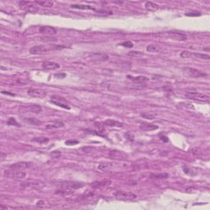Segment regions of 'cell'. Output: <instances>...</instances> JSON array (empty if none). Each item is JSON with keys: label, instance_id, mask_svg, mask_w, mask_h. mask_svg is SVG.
<instances>
[{"label": "cell", "instance_id": "1", "mask_svg": "<svg viewBox=\"0 0 210 210\" xmlns=\"http://www.w3.org/2000/svg\"><path fill=\"white\" fill-rule=\"evenodd\" d=\"M113 195L117 200H123V201H129V200H134L137 198L136 194L131 192H126L122 190H117L113 194Z\"/></svg>", "mask_w": 210, "mask_h": 210}, {"label": "cell", "instance_id": "2", "mask_svg": "<svg viewBox=\"0 0 210 210\" xmlns=\"http://www.w3.org/2000/svg\"><path fill=\"white\" fill-rule=\"evenodd\" d=\"M186 96H187V98H190V99H193V100H196V101L200 102H209V97L208 95L195 91L187 92Z\"/></svg>", "mask_w": 210, "mask_h": 210}, {"label": "cell", "instance_id": "3", "mask_svg": "<svg viewBox=\"0 0 210 210\" xmlns=\"http://www.w3.org/2000/svg\"><path fill=\"white\" fill-rule=\"evenodd\" d=\"M84 187H85L84 183L78 182V181H63V182L60 183V187L61 188L71 190L81 189V188Z\"/></svg>", "mask_w": 210, "mask_h": 210}, {"label": "cell", "instance_id": "4", "mask_svg": "<svg viewBox=\"0 0 210 210\" xmlns=\"http://www.w3.org/2000/svg\"><path fill=\"white\" fill-rule=\"evenodd\" d=\"M183 73L186 74L188 76L194 78H200L203 77V76H206L207 74L203 73L202 71H200V70H197L195 68H184L182 69Z\"/></svg>", "mask_w": 210, "mask_h": 210}, {"label": "cell", "instance_id": "5", "mask_svg": "<svg viewBox=\"0 0 210 210\" xmlns=\"http://www.w3.org/2000/svg\"><path fill=\"white\" fill-rule=\"evenodd\" d=\"M18 6H19L21 9L26 11V12H33V13L36 12L38 11L37 7L35 6L32 3L28 2V1H20V2H18Z\"/></svg>", "mask_w": 210, "mask_h": 210}, {"label": "cell", "instance_id": "6", "mask_svg": "<svg viewBox=\"0 0 210 210\" xmlns=\"http://www.w3.org/2000/svg\"><path fill=\"white\" fill-rule=\"evenodd\" d=\"M50 103L54 104H55L56 106L61 107L62 109H68V110L71 109V107L69 106L68 102L65 101L63 98H60V97H58V96H52V97H51Z\"/></svg>", "mask_w": 210, "mask_h": 210}, {"label": "cell", "instance_id": "7", "mask_svg": "<svg viewBox=\"0 0 210 210\" xmlns=\"http://www.w3.org/2000/svg\"><path fill=\"white\" fill-rule=\"evenodd\" d=\"M5 175L8 176L9 177H12L13 179L17 180H22L24 179L26 176V173L24 172V170H12L10 171L9 173H6L5 172Z\"/></svg>", "mask_w": 210, "mask_h": 210}, {"label": "cell", "instance_id": "8", "mask_svg": "<svg viewBox=\"0 0 210 210\" xmlns=\"http://www.w3.org/2000/svg\"><path fill=\"white\" fill-rule=\"evenodd\" d=\"M24 188H39L44 186V183L38 180H27L21 185Z\"/></svg>", "mask_w": 210, "mask_h": 210}, {"label": "cell", "instance_id": "9", "mask_svg": "<svg viewBox=\"0 0 210 210\" xmlns=\"http://www.w3.org/2000/svg\"><path fill=\"white\" fill-rule=\"evenodd\" d=\"M28 95L33 98H43L47 96V91L41 89H30L28 90Z\"/></svg>", "mask_w": 210, "mask_h": 210}, {"label": "cell", "instance_id": "10", "mask_svg": "<svg viewBox=\"0 0 210 210\" xmlns=\"http://www.w3.org/2000/svg\"><path fill=\"white\" fill-rule=\"evenodd\" d=\"M167 34L168 37H170L171 39H173L174 40L185 41L187 40V35L184 34V33L178 32V31H169Z\"/></svg>", "mask_w": 210, "mask_h": 210}, {"label": "cell", "instance_id": "11", "mask_svg": "<svg viewBox=\"0 0 210 210\" xmlns=\"http://www.w3.org/2000/svg\"><path fill=\"white\" fill-rule=\"evenodd\" d=\"M109 156L110 159L117 160H123L126 158V154L125 153L120 150H112L109 153Z\"/></svg>", "mask_w": 210, "mask_h": 210}, {"label": "cell", "instance_id": "12", "mask_svg": "<svg viewBox=\"0 0 210 210\" xmlns=\"http://www.w3.org/2000/svg\"><path fill=\"white\" fill-rule=\"evenodd\" d=\"M39 32L45 35H54L57 33V30L49 26H42L39 29Z\"/></svg>", "mask_w": 210, "mask_h": 210}, {"label": "cell", "instance_id": "13", "mask_svg": "<svg viewBox=\"0 0 210 210\" xmlns=\"http://www.w3.org/2000/svg\"><path fill=\"white\" fill-rule=\"evenodd\" d=\"M42 68L48 71H55L60 68V64L55 62H44L42 63Z\"/></svg>", "mask_w": 210, "mask_h": 210}, {"label": "cell", "instance_id": "14", "mask_svg": "<svg viewBox=\"0 0 210 210\" xmlns=\"http://www.w3.org/2000/svg\"><path fill=\"white\" fill-rule=\"evenodd\" d=\"M31 166V163L27 162H19L11 164L10 168L12 170H26Z\"/></svg>", "mask_w": 210, "mask_h": 210}, {"label": "cell", "instance_id": "15", "mask_svg": "<svg viewBox=\"0 0 210 210\" xmlns=\"http://www.w3.org/2000/svg\"><path fill=\"white\" fill-rule=\"evenodd\" d=\"M49 50V48H47L45 46L43 45H38V46H34L30 48V54L33 55L42 54L44 53H46Z\"/></svg>", "mask_w": 210, "mask_h": 210}, {"label": "cell", "instance_id": "16", "mask_svg": "<svg viewBox=\"0 0 210 210\" xmlns=\"http://www.w3.org/2000/svg\"><path fill=\"white\" fill-rule=\"evenodd\" d=\"M102 124H104V126H109V127H123V126H124L122 122L115 121V120H112V119L105 120V121L102 122Z\"/></svg>", "mask_w": 210, "mask_h": 210}, {"label": "cell", "instance_id": "17", "mask_svg": "<svg viewBox=\"0 0 210 210\" xmlns=\"http://www.w3.org/2000/svg\"><path fill=\"white\" fill-rule=\"evenodd\" d=\"M126 77L130 79L131 81H132L133 82H135L136 84H143V83H146L147 82H149V78L146 76H127Z\"/></svg>", "mask_w": 210, "mask_h": 210}, {"label": "cell", "instance_id": "18", "mask_svg": "<svg viewBox=\"0 0 210 210\" xmlns=\"http://www.w3.org/2000/svg\"><path fill=\"white\" fill-rule=\"evenodd\" d=\"M140 128L145 131H152L154 130L159 129V126L153 124H150V123H147V122H141L140 125Z\"/></svg>", "mask_w": 210, "mask_h": 210}, {"label": "cell", "instance_id": "19", "mask_svg": "<svg viewBox=\"0 0 210 210\" xmlns=\"http://www.w3.org/2000/svg\"><path fill=\"white\" fill-rule=\"evenodd\" d=\"M109 56L105 54H94L91 55V60L95 62H104L109 60Z\"/></svg>", "mask_w": 210, "mask_h": 210}, {"label": "cell", "instance_id": "20", "mask_svg": "<svg viewBox=\"0 0 210 210\" xmlns=\"http://www.w3.org/2000/svg\"><path fill=\"white\" fill-rule=\"evenodd\" d=\"M82 200L90 203H96L97 200H98V196L96 195L95 193H90L88 195H85L84 197H82Z\"/></svg>", "mask_w": 210, "mask_h": 210}, {"label": "cell", "instance_id": "21", "mask_svg": "<svg viewBox=\"0 0 210 210\" xmlns=\"http://www.w3.org/2000/svg\"><path fill=\"white\" fill-rule=\"evenodd\" d=\"M112 183L110 180H104L101 181H96L91 184V187L94 188H100V187H105L109 186Z\"/></svg>", "mask_w": 210, "mask_h": 210}, {"label": "cell", "instance_id": "22", "mask_svg": "<svg viewBox=\"0 0 210 210\" xmlns=\"http://www.w3.org/2000/svg\"><path fill=\"white\" fill-rule=\"evenodd\" d=\"M146 49L148 52H150V53H160L161 51L163 50V48L160 45L155 44H149L146 48Z\"/></svg>", "mask_w": 210, "mask_h": 210}, {"label": "cell", "instance_id": "23", "mask_svg": "<svg viewBox=\"0 0 210 210\" xmlns=\"http://www.w3.org/2000/svg\"><path fill=\"white\" fill-rule=\"evenodd\" d=\"M113 166H114V164L112 163H100L98 166V169L100 170L101 172H109L112 169Z\"/></svg>", "mask_w": 210, "mask_h": 210}, {"label": "cell", "instance_id": "24", "mask_svg": "<svg viewBox=\"0 0 210 210\" xmlns=\"http://www.w3.org/2000/svg\"><path fill=\"white\" fill-rule=\"evenodd\" d=\"M145 7L146 10L149 11V12H155V11L159 9V6L153 2H146Z\"/></svg>", "mask_w": 210, "mask_h": 210}, {"label": "cell", "instance_id": "25", "mask_svg": "<svg viewBox=\"0 0 210 210\" xmlns=\"http://www.w3.org/2000/svg\"><path fill=\"white\" fill-rule=\"evenodd\" d=\"M65 126L64 122H62V121H55V122L49 123L46 126V128L47 129H54V128H61Z\"/></svg>", "mask_w": 210, "mask_h": 210}, {"label": "cell", "instance_id": "26", "mask_svg": "<svg viewBox=\"0 0 210 210\" xmlns=\"http://www.w3.org/2000/svg\"><path fill=\"white\" fill-rule=\"evenodd\" d=\"M23 121L28 123V124L34 126H40V124H42L41 121H40L37 118H35V117H25V118H23Z\"/></svg>", "mask_w": 210, "mask_h": 210}, {"label": "cell", "instance_id": "27", "mask_svg": "<svg viewBox=\"0 0 210 210\" xmlns=\"http://www.w3.org/2000/svg\"><path fill=\"white\" fill-rule=\"evenodd\" d=\"M71 8L81 9V10H95V7L90 5H84V4H73L71 6Z\"/></svg>", "mask_w": 210, "mask_h": 210}, {"label": "cell", "instance_id": "28", "mask_svg": "<svg viewBox=\"0 0 210 210\" xmlns=\"http://www.w3.org/2000/svg\"><path fill=\"white\" fill-rule=\"evenodd\" d=\"M35 4L42 6V7H51L54 6V1H50V0H44V1H35Z\"/></svg>", "mask_w": 210, "mask_h": 210}, {"label": "cell", "instance_id": "29", "mask_svg": "<svg viewBox=\"0 0 210 210\" xmlns=\"http://www.w3.org/2000/svg\"><path fill=\"white\" fill-rule=\"evenodd\" d=\"M55 193L57 194V195H62V196H68V195H72V194L74 193V190L61 188L59 190H56Z\"/></svg>", "mask_w": 210, "mask_h": 210}, {"label": "cell", "instance_id": "30", "mask_svg": "<svg viewBox=\"0 0 210 210\" xmlns=\"http://www.w3.org/2000/svg\"><path fill=\"white\" fill-rule=\"evenodd\" d=\"M28 110L34 113H40L42 111V108L38 104H31L28 106Z\"/></svg>", "mask_w": 210, "mask_h": 210}, {"label": "cell", "instance_id": "31", "mask_svg": "<svg viewBox=\"0 0 210 210\" xmlns=\"http://www.w3.org/2000/svg\"><path fill=\"white\" fill-rule=\"evenodd\" d=\"M31 141H34V142H36L38 144H41V145H44V144H47L49 141V140L47 137L42 136V137H35L34 139L31 140Z\"/></svg>", "mask_w": 210, "mask_h": 210}, {"label": "cell", "instance_id": "32", "mask_svg": "<svg viewBox=\"0 0 210 210\" xmlns=\"http://www.w3.org/2000/svg\"><path fill=\"white\" fill-rule=\"evenodd\" d=\"M169 176L167 173H153L150 175L151 178H156V179H167Z\"/></svg>", "mask_w": 210, "mask_h": 210}, {"label": "cell", "instance_id": "33", "mask_svg": "<svg viewBox=\"0 0 210 210\" xmlns=\"http://www.w3.org/2000/svg\"><path fill=\"white\" fill-rule=\"evenodd\" d=\"M41 40L46 43H54L58 40L56 37H53V35H44L41 37Z\"/></svg>", "mask_w": 210, "mask_h": 210}, {"label": "cell", "instance_id": "34", "mask_svg": "<svg viewBox=\"0 0 210 210\" xmlns=\"http://www.w3.org/2000/svg\"><path fill=\"white\" fill-rule=\"evenodd\" d=\"M192 58H200V59H206V60H209L210 56L209 54H205L192 53Z\"/></svg>", "mask_w": 210, "mask_h": 210}, {"label": "cell", "instance_id": "35", "mask_svg": "<svg viewBox=\"0 0 210 210\" xmlns=\"http://www.w3.org/2000/svg\"><path fill=\"white\" fill-rule=\"evenodd\" d=\"M140 117H143V118L148 119V120H153L155 118V115L153 113H151V112H142L140 113Z\"/></svg>", "mask_w": 210, "mask_h": 210}, {"label": "cell", "instance_id": "36", "mask_svg": "<svg viewBox=\"0 0 210 210\" xmlns=\"http://www.w3.org/2000/svg\"><path fill=\"white\" fill-rule=\"evenodd\" d=\"M128 55L132 58H140V57L144 56V54L141 52H138V51H131L128 53Z\"/></svg>", "mask_w": 210, "mask_h": 210}, {"label": "cell", "instance_id": "37", "mask_svg": "<svg viewBox=\"0 0 210 210\" xmlns=\"http://www.w3.org/2000/svg\"><path fill=\"white\" fill-rule=\"evenodd\" d=\"M181 58H192V52L190 51H182L181 54H180Z\"/></svg>", "mask_w": 210, "mask_h": 210}, {"label": "cell", "instance_id": "38", "mask_svg": "<svg viewBox=\"0 0 210 210\" xmlns=\"http://www.w3.org/2000/svg\"><path fill=\"white\" fill-rule=\"evenodd\" d=\"M7 125H9V126H17V127H20L21 126L20 124L16 121V119L14 118V117H9L8 120H7Z\"/></svg>", "mask_w": 210, "mask_h": 210}, {"label": "cell", "instance_id": "39", "mask_svg": "<svg viewBox=\"0 0 210 210\" xmlns=\"http://www.w3.org/2000/svg\"><path fill=\"white\" fill-rule=\"evenodd\" d=\"M62 155V153L60 150H54V151H52V152L49 153V156L54 158V159H58L60 158Z\"/></svg>", "mask_w": 210, "mask_h": 210}, {"label": "cell", "instance_id": "40", "mask_svg": "<svg viewBox=\"0 0 210 210\" xmlns=\"http://www.w3.org/2000/svg\"><path fill=\"white\" fill-rule=\"evenodd\" d=\"M124 136H125V138L127 140H129V141H134L135 140V136H134V135H133L132 133L130 132V131H127V132H126L125 134H124Z\"/></svg>", "mask_w": 210, "mask_h": 210}, {"label": "cell", "instance_id": "41", "mask_svg": "<svg viewBox=\"0 0 210 210\" xmlns=\"http://www.w3.org/2000/svg\"><path fill=\"white\" fill-rule=\"evenodd\" d=\"M120 45H122L123 47L129 48H132L133 46H134L133 43L132 42H131V41H125V42H123V43H121Z\"/></svg>", "mask_w": 210, "mask_h": 210}, {"label": "cell", "instance_id": "42", "mask_svg": "<svg viewBox=\"0 0 210 210\" xmlns=\"http://www.w3.org/2000/svg\"><path fill=\"white\" fill-rule=\"evenodd\" d=\"M186 16H187V17H200V16H201V12L195 11V12H188V13L186 14Z\"/></svg>", "mask_w": 210, "mask_h": 210}, {"label": "cell", "instance_id": "43", "mask_svg": "<svg viewBox=\"0 0 210 210\" xmlns=\"http://www.w3.org/2000/svg\"><path fill=\"white\" fill-rule=\"evenodd\" d=\"M79 141L76 140H68L65 142V145H77Z\"/></svg>", "mask_w": 210, "mask_h": 210}, {"label": "cell", "instance_id": "44", "mask_svg": "<svg viewBox=\"0 0 210 210\" xmlns=\"http://www.w3.org/2000/svg\"><path fill=\"white\" fill-rule=\"evenodd\" d=\"M82 150L85 153H91L93 150H95V148L91 146H86V147H83Z\"/></svg>", "mask_w": 210, "mask_h": 210}, {"label": "cell", "instance_id": "45", "mask_svg": "<svg viewBox=\"0 0 210 210\" xmlns=\"http://www.w3.org/2000/svg\"><path fill=\"white\" fill-rule=\"evenodd\" d=\"M45 205H46V202L44 201V200H40L36 203V206L39 207V208H44Z\"/></svg>", "mask_w": 210, "mask_h": 210}, {"label": "cell", "instance_id": "46", "mask_svg": "<svg viewBox=\"0 0 210 210\" xmlns=\"http://www.w3.org/2000/svg\"><path fill=\"white\" fill-rule=\"evenodd\" d=\"M55 77L58 78V79H63L66 77V74L65 73H59V74H55Z\"/></svg>", "mask_w": 210, "mask_h": 210}, {"label": "cell", "instance_id": "47", "mask_svg": "<svg viewBox=\"0 0 210 210\" xmlns=\"http://www.w3.org/2000/svg\"><path fill=\"white\" fill-rule=\"evenodd\" d=\"M160 140H161L162 141H163V142H167V141H168V138H167V136H162L160 137Z\"/></svg>", "mask_w": 210, "mask_h": 210}, {"label": "cell", "instance_id": "48", "mask_svg": "<svg viewBox=\"0 0 210 210\" xmlns=\"http://www.w3.org/2000/svg\"><path fill=\"white\" fill-rule=\"evenodd\" d=\"M2 94H4V95H11V96H15V95L14 94H12V93H9L8 91H2Z\"/></svg>", "mask_w": 210, "mask_h": 210}, {"label": "cell", "instance_id": "49", "mask_svg": "<svg viewBox=\"0 0 210 210\" xmlns=\"http://www.w3.org/2000/svg\"><path fill=\"white\" fill-rule=\"evenodd\" d=\"M1 154H2V157H1V158H2V159H1V161H3V160L4 159V157L6 156V154H4V153H1Z\"/></svg>", "mask_w": 210, "mask_h": 210}]
</instances>
